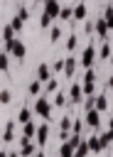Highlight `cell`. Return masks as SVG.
Segmentation results:
<instances>
[{
	"mask_svg": "<svg viewBox=\"0 0 113 157\" xmlns=\"http://www.w3.org/2000/svg\"><path fill=\"white\" fill-rule=\"evenodd\" d=\"M108 128H111V130H113V115H111V118H108Z\"/></svg>",
	"mask_w": 113,
	"mask_h": 157,
	"instance_id": "obj_42",
	"label": "cell"
},
{
	"mask_svg": "<svg viewBox=\"0 0 113 157\" xmlns=\"http://www.w3.org/2000/svg\"><path fill=\"white\" fill-rule=\"evenodd\" d=\"M54 74H64V59H56L54 61Z\"/></svg>",
	"mask_w": 113,
	"mask_h": 157,
	"instance_id": "obj_38",
	"label": "cell"
},
{
	"mask_svg": "<svg viewBox=\"0 0 113 157\" xmlns=\"http://www.w3.org/2000/svg\"><path fill=\"white\" fill-rule=\"evenodd\" d=\"M61 34H64V32H61V27H59V25H52V27H49V39H52V42H59V39H61Z\"/></svg>",
	"mask_w": 113,
	"mask_h": 157,
	"instance_id": "obj_23",
	"label": "cell"
},
{
	"mask_svg": "<svg viewBox=\"0 0 113 157\" xmlns=\"http://www.w3.org/2000/svg\"><path fill=\"white\" fill-rule=\"evenodd\" d=\"M96 54H98V52L93 49V42H91V44H88V47L84 49V54H81V66H84V69H93Z\"/></svg>",
	"mask_w": 113,
	"mask_h": 157,
	"instance_id": "obj_3",
	"label": "cell"
},
{
	"mask_svg": "<svg viewBox=\"0 0 113 157\" xmlns=\"http://www.w3.org/2000/svg\"><path fill=\"white\" fill-rule=\"evenodd\" d=\"M10 25H12V27H15V32H22V27H25V20H22V17H20V15H15V17H12V20H10Z\"/></svg>",
	"mask_w": 113,
	"mask_h": 157,
	"instance_id": "obj_29",
	"label": "cell"
},
{
	"mask_svg": "<svg viewBox=\"0 0 113 157\" xmlns=\"http://www.w3.org/2000/svg\"><path fill=\"white\" fill-rule=\"evenodd\" d=\"M59 128H61V130H69V132H71V130H74V118H71V115H64V118L59 120Z\"/></svg>",
	"mask_w": 113,
	"mask_h": 157,
	"instance_id": "obj_24",
	"label": "cell"
},
{
	"mask_svg": "<svg viewBox=\"0 0 113 157\" xmlns=\"http://www.w3.org/2000/svg\"><path fill=\"white\" fill-rule=\"evenodd\" d=\"M15 27L7 22L5 27H2V52H10V47H12V42H15Z\"/></svg>",
	"mask_w": 113,
	"mask_h": 157,
	"instance_id": "obj_2",
	"label": "cell"
},
{
	"mask_svg": "<svg viewBox=\"0 0 113 157\" xmlns=\"http://www.w3.org/2000/svg\"><path fill=\"white\" fill-rule=\"evenodd\" d=\"M108 86H111V88H113V76H111V78H108Z\"/></svg>",
	"mask_w": 113,
	"mask_h": 157,
	"instance_id": "obj_44",
	"label": "cell"
},
{
	"mask_svg": "<svg viewBox=\"0 0 113 157\" xmlns=\"http://www.w3.org/2000/svg\"><path fill=\"white\" fill-rule=\"evenodd\" d=\"M91 108H96V96H86L84 98V113L91 110Z\"/></svg>",
	"mask_w": 113,
	"mask_h": 157,
	"instance_id": "obj_32",
	"label": "cell"
},
{
	"mask_svg": "<svg viewBox=\"0 0 113 157\" xmlns=\"http://www.w3.org/2000/svg\"><path fill=\"white\" fill-rule=\"evenodd\" d=\"M71 17H74V7H61L59 20H71Z\"/></svg>",
	"mask_w": 113,
	"mask_h": 157,
	"instance_id": "obj_34",
	"label": "cell"
},
{
	"mask_svg": "<svg viewBox=\"0 0 113 157\" xmlns=\"http://www.w3.org/2000/svg\"><path fill=\"white\" fill-rule=\"evenodd\" d=\"M74 71H76V59H74V56H66V59H64V76L71 78Z\"/></svg>",
	"mask_w": 113,
	"mask_h": 157,
	"instance_id": "obj_15",
	"label": "cell"
},
{
	"mask_svg": "<svg viewBox=\"0 0 113 157\" xmlns=\"http://www.w3.org/2000/svg\"><path fill=\"white\" fill-rule=\"evenodd\" d=\"M32 115H34V113H32V108H29V105H25V108L17 113V123H22V125H25V123H29V120H32Z\"/></svg>",
	"mask_w": 113,
	"mask_h": 157,
	"instance_id": "obj_18",
	"label": "cell"
},
{
	"mask_svg": "<svg viewBox=\"0 0 113 157\" xmlns=\"http://www.w3.org/2000/svg\"><path fill=\"white\" fill-rule=\"evenodd\" d=\"M34 157H47V155H44V152H42V150H39V152H37V155H34Z\"/></svg>",
	"mask_w": 113,
	"mask_h": 157,
	"instance_id": "obj_43",
	"label": "cell"
},
{
	"mask_svg": "<svg viewBox=\"0 0 113 157\" xmlns=\"http://www.w3.org/2000/svg\"><path fill=\"white\" fill-rule=\"evenodd\" d=\"M108 61H111V64H113V54H111V59H108Z\"/></svg>",
	"mask_w": 113,
	"mask_h": 157,
	"instance_id": "obj_45",
	"label": "cell"
},
{
	"mask_svg": "<svg viewBox=\"0 0 113 157\" xmlns=\"http://www.w3.org/2000/svg\"><path fill=\"white\" fill-rule=\"evenodd\" d=\"M86 145H88V150H91L93 155L103 150V142H101V135H96V130H93V135H88V137H86Z\"/></svg>",
	"mask_w": 113,
	"mask_h": 157,
	"instance_id": "obj_10",
	"label": "cell"
},
{
	"mask_svg": "<svg viewBox=\"0 0 113 157\" xmlns=\"http://www.w3.org/2000/svg\"><path fill=\"white\" fill-rule=\"evenodd\" d=\"M15 120H17V118H15ZM15 120H7L5 128H2V142H5V145H10V142L15 140Z\"/></svg>",
	"mask_w": 113,
	"mask_h": 157,
	"instance_id": "obj_9",
	"label": "cell"
},
{
	"mask_svg": "<svg viewBox=\"0 0 113 157\" xmlns=\"http://www.w3.org/2000/svg\"><path fill=\"white\" fill-rule=\"evenodd\" d=\"M84 125H86V120H74V130H71V132H81Z\"/></svg>",
	"mask_w": 113,
	"mask_h": 157,
	"instance_id": "obj_39",
	"label": "cell"
},
{
	"mask_svg": "<svg viewBox=\"0 0 113 157\" xmlns=\"http://www.w3.org/2000/svg\"><path fill=\"white\" fill-rule=\"evenodd\" d=\"M17 15H20V17L25 20V22L29 20V10H27V7H20V10H17Z\"/></svg>",
	"mask_w": 113,
	"mask_h": 157,
	"instance_id": "obj_40",
	"label": "cell"
},
{
	"mask_svg": "<svg viewBox=\"0 0 113 157\" xmlns=\"http://www.w3.org/2000/svg\"><path fill=\"white\" fill-rule=\"evenodd\" d=\"M34 140H37V145H39V147H44V145L49 142V125H47V123H42V125H39V130H37V137H34Z\"/></svg>",
	"mask_w": 113,
	"mask_h": 157,
	"instance_id": "obj_12",
	"label": "cell"
},
{
	"mask_svg": "<svg viewBox=\"0 0 113 157\" xmlns=\"http://www.w3.org/2000/svg\"><path fill=\"white\" fill-rule=\"evenodd\" d=\"M37 130H39V125H34V120H29V123H25V125H22V137H20V142H27V140H34V137H37Z\"/></svg>",
	"mask_w": 113,
	"mask_h": 157,
	"instance_id": "obj_5",
	"label": "cell"
},
{
	"mask_svg": "<svg viewBox=\"0 0 113 157\" xmlns=\"http://www.w3.org/2000/svg\"><path fill=\"white\" fill-rule=\"evenodd\" d=\"M66 103H69V96H66V93H59V91H56V96H54V105L64 108Z\"/></svg>",
	"mask_w": 113,
	"mask_h": 157,
	"instance_id": "obj_28",
	"label": "cell"
},
{
	"mask_svg": "<svg viewBox=\"0 0 113 157\" xmlns=\"http://www.w3.org/2000/svg\"><path fill=\"white\" fill-rule=\"evenodd\" d=\"M44 86H47V93H56V91H59V81H56L54 76H52V78H49Z\"/></svg>",
	"mask_w": 113,
	"mask_h": 157,
	"instance_id": "obj_30",
	"label": "cell"
},
{
	"mask_svg": "<svg viewBox=\"0 0 113 157\" xmlns=\"http://www.w3.org/2000/svg\"><path fill=\"white\" fill-rule=\"evenodd\" d=\"M7 157H22L20 152H7Z\"/></svg>",
	"mask_w": 113,
	"mask_h": 157,
	"instance_id": "obj_41",
	"label": "cell"
},
{
	"mask_svg": "<svg viewBox=\"0 0 113 157\" xmlns=\"http://www.w3.org/2000/svg\"><path fill=\"white\" fill-rule=\"evenodd\" d=\"M84 86L81 83H71V88H69V103H84Z\"/></svg>",
	"mask_w": 113,
	"mask_h": 157,
	"instance_id": "obj_6",
	"label": "cell"
},
{
	"mask_svg": "<svg viewBox=\"0 0 113 157\" xmlns=\"http://www.w3.org/2000/svg\"><path fill=\"white\" fill-rule=\"evenodd\" d=\"M34 78H39L42 83H47V81L52 78V66H49V64H39V66H37V74H34Z\"/></svg>",
	"mask_w": 113,
	"mask_h": 157,
	"instance_id": "obj_11",
	"label": "cell"
},
{
	"mask_svg": "<svg viewBox=\"0 0 113 157\" xmlns=\"http://www.w3.org/2000/svg\"><path fill=\"white\" fill-rule=\"evenodd\" d=\"M111 54H113V52H111V44L106 42V44L98 49V56H101V59H111Z\"/></svg>",
	"mask_w": 113,
	"mask_h": 157,
	"instance_id": "obj_31",
	"label": "cell"
},
{
	"mask_svg": "<svg viewBox=\"0 0 113 157\" xmlns=\"http://www.w3.org/2000/svg\"><path fill=\"white\" fill-rule=\"evenodd\" d=\"M52 20H54V17H52L49 12H42V17H39V27H42V29H49V27L54 25Z\"/></svg>",
	"mask_w": 113,
	"mask_h": 157,
	"instance_id": "obj_22",
	"label": "cell"
},
{
	"mask_svg": "<svg viewBox=\"0 0 113 157\" xmlns=\"http://www.w3.org/2000/svg\"><path fill=\"white\" fill-rule=\"evenodd\" d=\"M44 12H49L54 20H59V12H61L59 0H44Z\"/></svg>",
	"mask_w": 113,
	"mask_h": 157,
	"instance_id": "obj_13",
	"label": "cell"
},
{
	"mask_svg": "<svg viewBox=\"0 0 113 157\" xmlns=\"http://www.w3.org/2000/svg\"><path fill=\"white\" fill-rule=\"evenodd\" d=\"M27 93H29V96H39V93H42V81H39V78L29 81V86H27Z\"/></svg>",
	"mask_w": 113,
	"mask_h": 157,
	"instance_id": "obj_21",
	"label": "cell"
},
{
	"mask_svg": "<svg viewBox=\"0 0 113 157\" xmlns=\"http://www.w3.org/2000/svg\"><path fill=\"white\" fill-rule=\"evenodd\" d=\"M39 150H42V147H39V145H34V140L20 142V155H22V157H34Z\"/></svg>",
	"mask_w": 113,
	"mask_h": 157,
	"instance_id": "obj_7",
	"label": "cell"
},
{
	"mask_svg": "<svg viewBox=\"0 0 113 157\" xmlns=\"http://www.w3.org/2000/svg\"><path fill=\"white\" fill-rule=\"evenodd\" d=\"M93 22H96V34H98L101 39H108V34H111V27H108L106 17H98V20H93Z\"/></svg>",
	"mask_w": 113,
	"mask_h": 157,
	"instance_id": "obj_8",
	"label": "cell"
},
{
	"mask_svg": "<svg viewBox=\"0 0 113 157\" xmlns=\"http://www.w3.org/2000/svg\"><path fill=\"white\" fill-rule=\"evenodd\" d=\"M96 110H101V113L108 110V96H106V93H98V96H96Z\"/></svg>",
	"mask_w": 113,
	"mask_h": 157,
	"instance_id": "obj_20",
	"label": "cell"
},
{
	"mask_svg": "<svg viewBox=\"0 0 113 157\" xmlns=\"http://www.w3.org/2000/svg\"><path fill=\"white\" fill-rule=\"evenodd\" d=\"M84 120H86V125H88L91 130H98V125H101V110H96V108L86 110V113H84Z\"/></svg>",
	"mask_w": 113,
	"mask_h": 157,
	"instance_id": "obj_4",
	"label": "cell"
},
{
	"mask_svg": "<svg viewBox=\"0 0 113 157\" xmlns=\"http://www.w3.org/2000/svg\"><path fill=\"white\" fill-rule=\"evenodd\" d=\"M101 142H103V150L113 145V130H111V128H108V130H106V132L101 135Z\"/></svg>",
	"mask_w": 113,
	"mask_h": 157,
	"instance_id": "obj_27",
	"label": "cell"
},
{
	"mask_svg": "<svg viewBox=\"0 0 113 157\" xmlns=\"http://www.w3.org/2000/svg\"><path fill=\"white\" fill-rule=\"evenodd\" d=\"M84 32H86V34H93V32H96V22L86 20V25H84Z\"/></svg>",
	"mask_w": 113,
	"mask_h": 157,
	"instance_id": "obj_37",
	"label": "cell"
},
{
	"mask_svg": "<svg viewBox=\"0 0 113 157\" xmlns=\"http://www.w3.org/2000/svg\"><path fill=\"white\" fill-rule=\"evenodd\" d=\"M10 54H12L15 59H25V54H27V47H25L20 39H15V42H12V47H10Z\"/></svg>",
	"mask_w": 113,
	"mask_h": 157,
	"instance_id": "obj_14",
	"label": "cell"
},
{
	"mask_svg": "<svg viewBox=\"0 0 113 157\" xmlns=\"http://www.w3.org/2000/svg\"><path fill=\"white\" fill-rule=\"evenodd\" d=\"M84 96H93V91H96V81H88V78H84Z\"/></svg>",
	"mask_w": 113,
	"mask_h": 157,
	"instance_id": "obj_26",
	"label": "cell"
},
{
	"mask_svg": "<svg viewBox=\"0 0 113 157\" xmlns=\"http://www.w3.org/2000/svg\"><path fill=\"white\" fill-rule=\"evenodd\" d=\"M10 101H12V96H10V91H7V88H2V91H0V103H2V105H7Z\"/></svg>",
	"mask_w": 113,
	"mask_h": 157,
	"instance_id": "obj_36",
	"label": "cell"
},
{
	"mask_svg": "<svg viewBox=\"0 0 113 157\" xmlns=\"http://www.w3.org/2000/svg\"><path fill=\"white\" fill-rule=\"evenodd\" d=\"M74 150H76V147H74L69 140H64L61 147H59V157H74Z\"/></svg>",
	"mask_w": 113,
	"mask_h": 157,
	"instance_id": "obj_19",
	"label": "cell"
},
{
	"mask_svg": "<svg viewBox=\"0 0 113 157\" xmlns=\"http://www.w3.org/2000/svg\"><path fill=\"white\" fill-rule=\"evenodd\" d=\"M34 2H44V0H34Z\"/></svg>",
	"mask_w": 113,
	"mask_h": 157,
	"instance_id": "obj_46",
	"label": "cell"
},
{
	"mask_svg": "<svg viewBox=\"0 0 113 157\" xmlns=\"http://www.w3.org/2000/svg\"><path fill=\"white\" fill-rule=\"evenodd\" d=\"M34 113L49 123L52 120V103H49V98H37L34 101Z\"/></svg>",
	"mask_w": 113,
	"mask_h": 157,
	"instance_id": "obj_1",
	"label": "cell"
},
{
	"mask_svg": "<svg viewBox=\"0 0 113 157\" xmlns=\"http://www.w3.org/2000/svg\"><path fill=\"white\" fill-rule=\"evenodd\" d=\"M10 56H12L10 52H2V54H0V71H2L5 76L10 74Z\"/></svg>",
	"mask_w": 113,
	"mask_h": 157,
	"instance_id": "obj_17",
	"label": "cell"
},
{
	"mask_svg": "<svg viewBox=\"0 0 113 157\" xmlns=\"http://www.w3.org/2000/svg\"><path fill=\"white\" fill-rule=\"evenodd\" d=\"M76 44H79V42H76V34H71V37L66 39V52H69V54H74V49H76Z\"/></svg>",
	"mask_w": 113,
	"mask_h": 157,
	"instance_id": "obj_35",
	"label": "cell"
},
{
	"mask_svg": "<svg viewBox=\"0 0 113 157\" xmlns=\"http://www.w3.org/2000/svg\"><path fill=\"white\" fill-rule=\"evenodd\" d=\"M103 17H106V22H108V27H111V32H113V5H108V7H106Z\"/></svg>",
	"mask_w": 113,
	"mask_h": 157,
	"instance_id": "obj_33",
	"label": "cell"
},
{
	"mask_svg": "<svg viewBox=\"0 0 113 157\" xmlns=\"http://www.w3.org/2000/svg\"><path fill=\"white\" fill-rule=\"evenodd\" d=\"M88 152H91V150H88V145H86V137H84V142H81V145L74 150V157H88Z\"/></svg>",
	"mask_w": 113,
	"mask_h": 157,
	"instance_id": "obj_25",
	"label": "cell"
},
{
	"mask_svg": "<svg viewBox=\"0 0 113 157\" xmlns=\"http://www.w3.org/2000/svg\"><path fill=\"white\" fill-rule=\"evenodd\" d=\"M86 15H88V7L84 2H76L74 5V20H86Z\"/></svg>",
	"mask_w": 113,
	"mask_h": 157,
	"instance_id": "obj_16",
	"label": "cell"
}]
</instances>
